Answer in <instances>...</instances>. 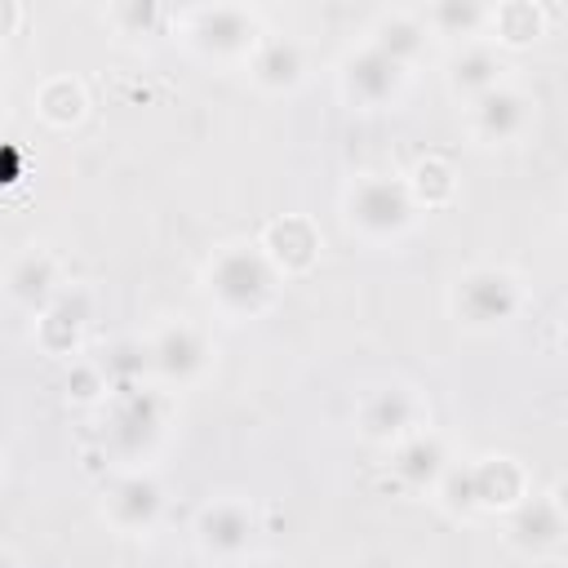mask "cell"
Wrapping results in <instances>:
<instances>
[{"label":"cell","instance_id":"cell-1","mask_svg":"<svg viewBox=\"0 0 568 568\" xmlns=\"http://www.w3.org/2000/svg\"><path fill=\"white\" fill-rule=\"evenodd\" d=\"M267 284H271V280H267L262 262L249 258V254H226V258L218 262V271H213L218 298L236 302V307H254V302L267 294Z\"/></svg>","mask_w":568,"mask_h":568},{"label":"cell","instance_id":"cell-2","mask_svg":"<svg viewBox=\"0 0 568 568\" xmlns=\"http://www.w3.org/2000/svg\"><path fill=\"white\" fill-rule=\"evenodd\" d=\"M405 200L400 192H391L386 183H369L360 187V196L351 200V218L365 222V226H400L405 222Z\"/></svg>","mask_w":568,"mask_h":568},{"label":"cell","instance_id":"cell-3","mask_svg":"<svg viewBox=\"0 0 568 568\" xmlns=\"http://www.w3.org/2000/svg\"><path fill=\"white\" fill-rule=\"evenodd\" d=\"M245 533H249V524L240 520L236 506H218L205 516V542L209 546H236V542H245Z\"/></svg>","mask_w":568,"mask_h":568},{"label":"cell","instance_id":"cell-4","mask_svg":"<svg viewBox=\"0 0 568 568\" xmlns=\"http://www.w3.org/2000/svg\"><path fill=\"white\" fill-rule=\"evenodd\" d=\"M484 116H489V125H493L497 134H506L510 125L520 121V102L510 98V94H489V102H484Z\"/></svg>","mask_w":568,"mask_h":568}]
</instances>
